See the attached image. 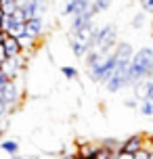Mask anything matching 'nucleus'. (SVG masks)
<instances>
[{
	"mask_svg": "<svg viewBox=\"0 0 153 159\" xmlns=\"http://www.w3.org/2000/svg\"><path fill=\"white\" fill-rule=\"evenodd\" d=\"M90 11V0H67V4L63 8V15H82V13H86Z\"/></svg>",
	"mask_w": 153,
	"mask_h": 159,
	"instance_id": "obj_7",
	"label": "nucleus"
},
{
	"mask_svg": "<svg viewBox=\"0 0 153 159\" xmlns=\"http://www.w3.org/2000/svg\"><path fill=\"white\" fill-rule=\"evenodd\" d=\"M7 59H8V57H7V52H4V48H2V44H0V65L4 63Z\"/></svg>",
	"mask_w": 153,
	"mask_h": 159,
	"instance_id": "obj_25",
	"label": "nucleus"
},
{
	"mask_svg": "<svg viewBox=\"0 0 153 159\" xmlns=\"http://www.w3.org/2000/svg\"><path fill=\"white\" fill-rule=\"evenodd\" d=\"M124 105H126L128 109H138V101H134V98H128V101H124Z\"/></svg>",
	"mask_w": 153,
	"mask_h": 159,
	"instance_id": "obj_24",
	"label": "nucleus"
},
{
	"mask_svg": "<svg viewBox=\"0 0 153 159\" xmlns=\"http://www.w3.org/2000/svg\"><path fill=\"white\" fill-rule=\"evenodd\" d=\"M69 46H72L73 55H76V57H80V59H84V55H86V52L90 50V48L86 46V44H82L80 40H76V36H73V34H69Z\"/></svg>",
	"mask_w": 153,
	"mask_h": 159,
	"instance_id": "obj_12",
	"label": "nucleus"
},
{
	"mask_svg": "<svg viewBox=\"0 0 153 159\" xmlns=\"http://www.w3.org/2000/svg\"><path fill=\"white\" fill-rule=\"evenodd\" d=\"M149 159H153V149H151V151H149Z\"/></svg>",
	"mask_w": 153,
	"mask_h": 159,
	"instance_id": "obj_30",
	"label": "nucleus"
},
{
	"mask_svg": "<svg viewBox=\"0 0 153 159\" xmlns=\"http://www.w3.org/2000/svg\"><path fill=\"white\" fill-rule=\"evenodd\" d=\"M42 34H44V21H42L40 17H34V19H27L25 21V36L38 40Z\"/></svg>",
	"mask_w": 153,
	"mask_h": 159,
	"instance_id": "obj_8",
	"label": "nucleus"
},
{
	"mask_svg": "<svg viewBox=\"0 0 153 159\" xmlns=\"http://www.w3.org/2000/svg\"><path fill=\"white\" fill-rule=\"evenodd\" d=\"M151 119H153V115H151Z\"/></svg>",
	"mask_w": 153,
	"mask_h": 159,
	"instance_id": "obj_32",
	"label": "nucleus"
},
{
	"mask_svg": "<svg viewBox=\"0 0 153 159\" xmlns=\"http://www.w3.org/2000/svg\"><path fill=\"white\" fill-rule=\"evenodd\" d=\"M4 113H7V105H4V101L0 98V117H2Z\"/></svg>",
	"mask_w": 153,
	"mask_h": 159,
	"instance_id": "obj_26",
	"label": "nucleus"
},
{
	"mask_svg": "<svg viewBox=\"0 0 153 159\" xmlns=\"http://www.w3.org/2000/svg\"><path fill=\"white\" fill-rule=\"evenodd\" d=\"M0 98H2L4 105H7V113L13 111V109L17 107V103H19V90H17L15 80H8L7 84L0 88Z\"/></svg>",
	"mask_w": 153,
	"mask_h": 159,
	"instance_id": "obj_3",
	"label": "nucleus"
},
{
	"mask_svg": "<svg viewBox=\"0 0 153 159\" xmlns=\"http://www.w3.org/2000/svg\"><path fill=\"white\" fill-rule=\"evenodd\" d=\"M113 159H134V155L132 153H126V151H118L113 155Z\"/></svg>",
	"mask_w": 153,
	"mask_h": 159,
	"instance_id": "obj_21",
	"label": "nucleus"
},
{
	"mask_svg": "<svg viewBox=\"0 0 153 159\" xmlns=\"http://www.w3.org/2000/svg\"><path fill=\"white\" fill-rule=\"evenodd\" d=\"M2 48H4L7 57H19L21 52H23L21 46H19V42H17V38H11V36H4V40H2Z\"/></svg>",
	"mask_w": 153,
	"mask_h": 159,
	"instance_id": "obj_11",
	"label": "nucleus"
},
{
	"mask_svg": "<svg viewBox=\"0 0 153 159\" xmlns=\"http://www.w3.org/2000/svg\"><path fill=\"white\" fill-rule=\"evenodd\" d=\"M4 36H7V34H2V32H0V44H2V40H4Z\"/></svg>",
	"mask_w": 153,
	"mask_h": 159,
	"instance_id": "obj_29",
	"label": "nucleus"
},
{
	"mask_svg": "<svg viewBox=\"0 0 153 159\" xmlns=\"http://www.w3.org/2000/svg\"><path fill=\"white\" fill-rule=\"evenodd\" d=\"M2 17H4V15H2V13H0V25H2Z\"/></svg>",
	"mask_w": 153,
	"mask_h": 159,
	"instance_id": "obj_31",
	"label": "nucleus"
},
{
	"mask_svg": "<svg viewBox=\"0 0 153 159\" xmlns=\"http://www.w3.org/2000/svg\"><path fill=\"white\" fill-rule=\"evenodd\" d=\"M61 73H63L67 80H76L78 78V69L72 67V65H63V67H61Z\"/></svg>",
	"mask_w": 153,
	"mask_h": 159,
	"instance_id": "obj_19",
	"label": "nucleus"
},
{
	"mask_svg": "<svg viewBox=\"0 0 153 159\" xmlns=\"http://www.w3.org/2000/svg\"><path fill=\"white\" fill-rule=\"evenodd\" d=\"M21 69H23L21 55H19V57H8L7 61L0 65V71L7 75V80H15V82H17V75L21 73Z\"/></svg>",
	"mask_w": 153,
	"mask_h": 159,
	"instance_id": "obj_4",
	"label": "nucleus"
},
{
	"mask_svg": "<svg viewBox=\"0 0 153 159\" xmlns=\"http://www.w3.org/2000/svg\"><path fill=\"white\" fill-rule=\"evenodd\" d=\"M145 21H147L145 13H137V15H134V19H132V27H134V30H141V27L145 25Z\"/></svg>",
	"mask_w": 153,
	"mask_h": 159,
	"instance_id": "obj_20",
	"label": "nucleus"
},
{
	"mask_svg": "<svg viewBox=\"0 0 153 159\" xmlns=\"http://www.w3.org/2000/svg\"><path fill=\"white\" fill-rule=\"evenodd\" d=\"M118 44V27L113 23H107L103 27H97L90 50H111Z\"/></svg>",
	"mask_w": 153,
	"mask_h": 159,
	"instance_id": "obj_2",
	"label": "nucleus"
},
{
	"mask_svg": "<svg viewBox=\"0 0 153 159\" xmlns=\"http://www.w3.org/2000/svg\"><path fill=\"white\" fill-rule=\"evenodd\" d=\"M132 88H134V96H132V98L141 103V101H145L147 96L151 94V88H153V80L145 78V80H141V82H137V84H134V86H132Z\"/></svg>",
	"mask_w": 153,
	"mask_h": 159,
	"instance_id": "obj_9",
	"label": "nucleus"
},
{
	"mask_svg": "<svg viewBox=\"0 0 153 159\" xmlns=\"http://www.w3.org/2000/svg\"><path fill=\"white\" fill-rule=\"evenodd\" d=\"M111 55H113L118 65H130V59L134 55V50H132V46H130L128 42H118L111 48Z\"/></svg>",
	"mask_w": 153,
	"mask_h": 159,
	"instance_id": "obj_5",
	"label": "nucleus"
},
{
	"mask_svg": "<svg viewBox=\"0 0 153 159\" xmlns=\"http://www.w3.org/2000/svg\"><path fill=\"white\" fill-rule=\"evenodd\" d=\"M141 7L147 13H153V0H141Z\"/></svg>",
	"mask_w": 153,
	"mask_h": 159,
	"instance_id": "obj_22",
	"label": "nucleus"
},
{
	"mask_svg": "<svg viewBox=\"0 0 153 159\" xmlns=\"http://www.w3.org/2000/svg\"><path fill=\"white\" fill-rule=\"evenodd\" d=\"M111 2H113V0H95V2L90 4V15L95 17V15H99V13L107 11V8L111 7Z\"/></svg>",
	"mask_w": 153,
	"mask_h": 159,
	"instance_id": "obj_14",
	"label": "nucleus"
},
{
	"mask_svg": "<svg viewBox=\"0 0 153 159\" xmlns=\"http://www.w3.org/2000/svg\"><path fill=\"white\" fill-rule=\"evenodd\" d=\"M0 149L4 153H8L11 157H17V153H19V140H2Z\"/></svg>",
	"mask_w": 153,
	"mask_h": 159,
	"instance_id": "obj_13",
	"label": "nucleus"
},
{
	"mask_svg": "<svg viewBox=\"0 0 153 159\" xmlns=\"http://www.w3.org/2000/svg\"><path fill=\"white\" fill-rule=\"evenodd\" d=\"M4 130H7V121H0V138L4 134Z\"/></svg>",
	"mask_w": 153,
	"mask_h": 159,
	"instance_id": "obj_28",
	"label": "nucleus"
},
{
	"mask_svg": "<svg viewBox=\"0 0 153 159\" xmlns=\"http://www.w3.org/2000/svg\"><path fill=\"white\" fill-rule=\"evenodd\" d=\"M101 144H103L105 149H109L113 155H115L118 151H122V140H115V138H105Z\"/></svg>",
	"mask_w": 153,
	"mask_h": 159,
	"instance_id": "obj_18",
	"label": "nucleus"
},
{
	"mask_svg": "<svg viewBox=\"0 0 153 159\" xmlns=\"http://www.w3.org/2000/svg\"><path fill=\"white\" fill-rule=\"evenodd\" d=\"M153 65V48L145 46L138 48L137 52L130 59V67H128V86H134L137 82L149 78V71H151Z\"/></svg>",
	"mask_w": 153,
	"mask_h": 159,
	"instance_id": "obj_1",
	"label": "nucleus"
},
{
	"mask_svg": "<svg viewBox=\"0 0 153 159\" xmlns=\"http://www.w3.org/2000/svg\"><path fill=\"white\" fill-rule=\"evenodd\" d=\"M7 82H8V80H7V75H4V73L0 71V88L4 86V84H7Z\"/></svg>",
	"mask_w": 153,
	"mask_h": 159,
	"instance_id": "obj_27",
	"label": "nucleus"
},
{
	"mask_svg": "<svg viewBox=\"0 0 153 159\" xmlns=\"http://www.w3.org/2000/svg\"><path fill=\"white\" fill-rule=\"evenodd\" d=\"M141 149H145V134H132V136H128L126 140H122V151L134 155V153L141 151Z\"/></svg>",
	"mask_w": 153,
	"mask_h": 159,
	"instance_id": "obj_6",
	"label": "nucleus"
},
{
	"mask_svg": "<svg viewBox=\"0 0 153 159\" xmlns=\"http://www.w3.org/2000/svg\"><path fill=\"white\" fill-rule=\"evenodd\" d=\"M92 159H113V153L109 151V149H105L103 144H97V147H95V155H92Z\"/></svg>",
	"mask_w": 153,
	"mask_h": 159,
	"instance_id": "obj_17",
	"label": "nucleus"
},
{
	"mask_svg": "<svg viewBox=\"0 0 153 159\" xmlns=\"http://www.w3.org/2000/svg\"><path fill=\"white\" fill-rule=\"evenodd\" d=\"M86 25H92V15H90V11L82 13V15H73L72 17V27H69V34H76L78 30L86 27Z\"/></svg>",
	"mask_w": 153,
	"mask_h": 159,
	"instance_id": "obj_10",
	"label": "nucleus"
},
{
	"mask_svg": "<svg viewBox=\"0 0 153 159\" xmlns=\"http://www.w3.org/2000/svg\"><path fill=\"white\" fill-rule=\"evenodd\" d=\"M17 8V0H0V13L2 15H13Z\"/></svg>",
	"mask_w": 153,
	"mask_h": 159,
	"instance_id": "obj_16",
	"label": "nucleus"
},
{
	"mask_svg": "<svg viewBox=\"0 0 153 159\" xmlns=\"http://www.w3.org/2000/svg\"><path fill=\"white\" fill-rule=\"evenodd\" d=\"M138 111L143 113L145 117H151V115H153V98H151V96H147L145 101L138 103Z\"/></svg>",
	"mask_w": 153,
	"mask_h": 159,
	"instance_id": "obj_15",
	"label": "nucleus"
},
{
	"mask_svg": "<svg viewBox=\"0 0 153 159\" xmlns=\"http://www.w3.org/2000/svg\"><path fill=\"white\" fill-rule=\"evenodd\" d=\"M134 159H149V151H147V149L137 151V153H134Z\"/></svg>",
	"mask_w": 153,
	"mask_h": 159,
	"instance_id": "obj_23",
	"label": "nucleus"
}]
</instances>
